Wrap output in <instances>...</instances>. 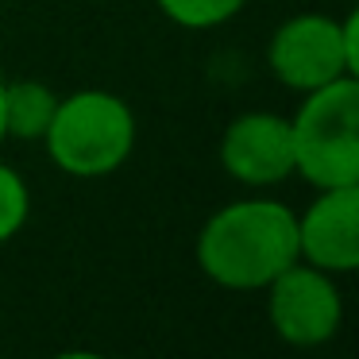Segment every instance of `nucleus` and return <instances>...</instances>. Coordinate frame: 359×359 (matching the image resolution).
Instances as JSON below:
<instances>
[{
    "label": "nucleus",
    "instance_id": "7",
    "mask_svg": "<svg viewBox=\"0 0 359 359\" xmlns=\"http://www.w3.org/2000/svg\"><path fill=\"white\" fill-rule=\"evenodd\" d=\"M297 259L328 274L359 266V186L317 189L297 217Z\"/></svg>",
    "mask_w": 359,
    "mask_h": 359
},
{
    "label": "nucleus",
    "instance_id": "8",
    "mask_svg": "<svg viewBox=\"0 0 359 359\" xmlns=\"http://www.w3.org/2000/svg\"><path fill=\"white\" fill-rule=\"evenodd\" d=\"M58 109V93L47 81H4V140H43L50 128V116Z\"/></svg>",
    "mask_w": 359,
    "mask_h": 359
},
{
    "label": "nucleus",
    "instance_id": "12",
    "mask_svg": "<svg viewBox=\"0 0 359 359\" xmlns=\"http://www.w3.org/2000/svg\"><path fill=\"white\" fill-rule=\"evenodd\" d=\"M0 143H4V74H0Z\"/></svg>",
    "mask_w": 359,
    "mask_h": 359
},
{
    "label": "nucleus",
    "instance_id": "11",
    "mask_svg": "<svg viewBox=\"0 0 359 359\" xmlns=\"http://www.w3.org/2000/svg\"><path fill=\"white\" fill-rule=\"evenodd\" d=\"M50 359H109V355L89 351V348H66V351H58V355H50Z\"/></svg>",
    "mask_w": 359,
    "mask_h": 359
},
{
    "label": "nucleus",
    "instance_id": "4",
    "mask_svg": "<svg viewBox=\"0 0 359 359\" xmlns=\"http://www.w3.org/2000/svg\"><path fill=\"white\" fill-rule=\"evenodd\" d=\"M266 66L294 93H313L340 78H359V16L344 20L302 12L274 27L266 43Z\"/></svg>",
    "mask_w": 359,
    "mask_h": 359
},
{
    "label": "nucleus",
    "instance_id": "2",
    "mask_svg": "<svg viewBox=\"0 0 359 359\" xmlns=\"http://www.w3.org/2000/svg\"><path fill=\"white\" fill-rule=\"evenodd\" d=\"M43 147L70 178H109L135 151V112L109 89H78L58 97Z\"/></svg>",
    "mask_w": 359,
    "mask_h": 359
},
{
    "label": "nucleus",
    "instance_id": "9",
    "mask_svg": "<svg viewBox=\"0 0 359 359\" xmlns=\"http://www.w3.org/2000/svg\"><path fill=\"white\" fill-rule=\"evenodd\" d=\"M155 4L170 24L189 27V32H209V27L236 20L248 0H155Z\"/></svg>",
    "mask_w": 359,
    "mask_h": 359
},
{
    "label": "nucleus",
    "instance_id": "5",
    "mask_svg": "<svg viewBox=\"0 0 359 359\" xmlns=\"http://www.w3.org/2000/svg\"><path fill=\"white\" fill-rule=\"evenodd\" d=\"M266 317L290 348H320L344 325V297L336 274L309 263H290L266 286Z\"/></svg>",
    "mask_w": 359,
    "mask_h": 359
},
{
    "label": "nucleus",
    "instance_id": "1",
    "mask_svg": "<svg viewBox=\"0 0 359 359\" xmlns=\"http://www.w3.org/2000/svg\"><path fill=\"white\" fill-rule=\"evenodd\" d=\"M290 263H297V212L274 197H240L197 232V266L220 290H266Z\"/></svg>",
    "mask_w": 359,
    "mask_h": 359
},
{
    "label": "nucleus",
    "instance_id": "10",
    "mask_svg": "<svg viewBox=\"0 0 359 359\" xmlns=\"http://www.w3.org/2000/svg\"><path fill=\"white\" fill-rule=\"evenodd\" d=\"M27 217H32V194H27L24 174L16 166L0 163V243L24 232Z\"/></svg>",
    "mask_w": 359,
    "mask_h": 359
},
{
    "label": "nucleus",
    "instance_id": "3",
    "mask_svg": "<svg viewBox=\"0 0 359 359\" xmlns=\"http://www.w3.org/2000/svg\"><path fill=\"white\" fill-rule=\"evenodd\" d=\"M294 174L313 189L359 186V78H340L302 93L290 116Z\"/></svg>",
    "mask_w": 359,
    "mask_h": 359
},
{
    "label": "nucleus",
    "instance_id": "6",
    "mask_svg": "<svg viewBox=\"0 0 359 359\" xmlns=\"http://www.w3.org/2000/svg\"><path fill=\"white\" fill-rule=\"evenodd\" d=\"M220 166L248 189H271L294 178L290 120L278 112H243L220 135Z\"/></svg>",
    "mask_w": 359,
    "mask_h": 359
}]
</instances>
